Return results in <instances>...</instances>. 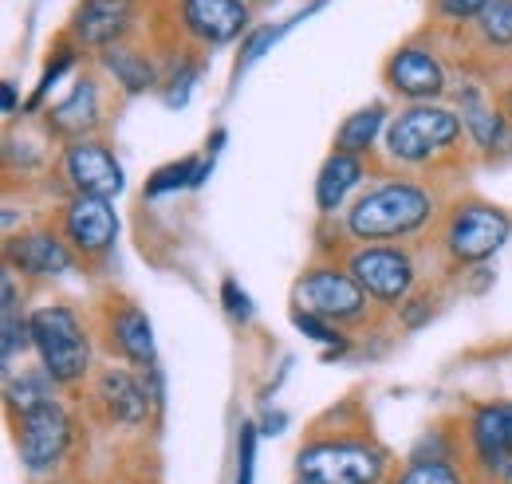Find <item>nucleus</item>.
<instances>
[{
  "instance_id": "nucleus-1",
  "label": "nucleus",
  "mask_w": 512,
  "mask_h": 484,
  "mask_svg": "<svg viewBox=\"0 0 512 484\" xmlns=\"http://www.w3.org/2000/svg\"><path fill=\"white\" fill-rule=\"evenodd\" d=\"M434 217V197L418 182H383L347 209V237L359 244H398Z\"/></svg>"
},
{
  "instance_id": "nucleus-2",
  "label": "nucleus",
  "mask_w": 512,
  "mask_h": 484,
  "mask_svg": "<svg viewBox=\"0 0 512 484\" xmlns=\"http://www.w3.org/2000/svg\"><path fill=\"white\" fill-rule=\"evenodd\" d=\"M296 473L312 484H383L386 453L359 433H320L300 445Z\"/></svg>"
},
{
  "instance_id": "nucleus-3",
  "label": "nucleus",
  "mask_w": 512,
  "mask_h": 484,
  "mask_svg": "<svg viewBox=\"0 0 512 484\" xmlns=\"http://www.w3.org/2000/svg\"><path fill=\"white\" fill-rule=\"evenodd\" d=\"M28 323H32V347L40 355V366L60 386L83 382L91 370V343H87V331L79 327V315L64 303H48V307H36Z\"/></svg>"
},
{
  "instance_id": "nucleus-4",
  "label": "nucleus",
  "mask_w": 512,
  "mask_h": 484,
  "mask_svg": "<svg viewBox=\"0 0 512 484\" xmlns=\"http://www.w3.org/2000/svg\"><path fill=\"white\" fill-rule=\"evenodd\" d=\"M512 237V217L489 201H457L442 225V248L457 268H477Z\"/></svg>"
},
{
  "instance_id": "nucleus-5",
  "label": "nucleus",
  "mask_w": 512,
  "mask_h": 484,
  "mask_svg": "<svg viewBox=\"0 0 512 484\" xmlns=\"http://www.w3.org/2000/svg\"><path fill=\"white\" fill-rule=\"evenodd\" d=\"M465 126L446 107H410L386 126V150L390 158L418 166V162H434L438 154L453 150L461 142Z\"/></svg>"
},
{
  "instance_id": "nucleus-6",
  "label": "nucleus",
  "mask_w": 512,
  "mask_h": 484,
  "mask_svg": "<svg viewBox=\"0 0 512 484\" xmlns=\"http://www.w3.org/2000/svg\"><path fill=\"white\" fill-rule=\"evenodd\" d=\"M347 272L359 280L367 300L383 303V307H398V303L410 300L414 280H418L414 256L398 244H359V248H351L347 252Z\"/></svg>"
},
{
  "instance_id": "nucleus-7",
  "label": "nucleus",
  "mask_w": 512,
  "mask_h": 484,
  "mask_svg": "<svg viewBox=\"0 0 512 484\" xmlns=\"http://www.w3.org/2000/svg\"><path fill=\"white\" fill-rule=\"evenodd\" d=\"M75 425L60 402H48L24 418H16V457L32 477L56 473L71 453Z\"/></svg>"
},
{
  "instance_id": "nucleus-8",
  "label": "nucleus",
  "mask_w": 512,
  "mask_h": 484,
  "mask_svg": "<svg viewBox=\"0 0 512 484\" xmlns=\"http://www.w3.org/2000/svg\"><path fill=\"white\" fill-rule=\"evenodd\" d=\"M296 300L304 311L320 315L327 323H359L367 315V292L359 288V280L351 272H339V268H312L296 280Z\"/></svg>"
},
{
  "instance_id": "nucleus-9",
  "label": "nucleus",
  "mask_w": 512,
  "mask_h": 484,
  "mask_svg": "<svg viewBox=\"0 0 512 484\" xmlns=\"http://www.w3.org/2000/svg\"><path fill=\"white\" fill-rule=\"evenodd\" d=\"M60 170H64L67 185L75 189V197H103V201H111L127 185L119 158L103 142H91V138L67 142L64 158H60Z\"/></svg>"
},
{
  "instance_id": "nucleus-10",
  "label": "nucleus",
  "mask_w": 512,
  "mask_h": 484,
  "mask_svg": "<svg viewBox=\"0 0 512 484\" xmlns=\"http://www.w3.org/2000/svg\"><path fill=\"white\" fill-rule=\"evenodd\" d=\"M4 256H8V268L28 280H56L75 268V248L52 229H32L20 237H8Z\"/></svg>"
},
{
  "instance_id": "nucleus-11",
  "label": "nucleus",
  "mask_w": 512,
  "mask_h": 484,
  "mask_svg": "<svg viewBox=\"0 0 512 484\" xmlns=\"http://www.w3.org/2000/svg\"><path fill=\"white\" fill-rule=\"evenodd\" d=\"M64 237L79 256H107L119 237V217L103 197H71L64 205Z\"/></svg>"
},
{
  "instance_id": "nucleus-12",
  "label": "nucleus",
  "mask_w": 512,
  "mask_h": 484,
  "mask_svg": "<svg viewBox=\"0 0 512 484\" xmlns=\"http://www.w3.org/2000/svg\"><path fill=\"white\" fill-rule=\"evenodd\" d=\"M386 87L402 99H438L446 91V67L438 56H430L426 48H398L390 52V60L383 67Z\"/></svg>"
},
{
  "instance_id": "nucleus-13",
  "label": "nucleus",
  "mask_w": 512,
  "mask_h": 484,
  "mask_svg": "<svg viewBox=\"0 0 512 484\" xmlns=\"http://www.w3.org/2000/svg\"><path fill=\"white\" fill-rule=\"evenodd\" d=\"M134 8L138 0H79L71 16V36L79 40V48L107 52L111 44L123 40L134 20Z\"/></svg>"
},
{
  "instance_id": "nucleus-14",
  "label": "nucleus",
  "mask_w": 512,
  "mask_h": 484,
  "mask_svg": "<svg viewBox=\"0 0 512 484\" xmlns=\"http://www.w3.org/2000/svg\"><path fill=\"white\" fill-rule=\"evenodd\" d=\"M95 394H99L103 414L115 425H127V429L142 425L154 410V394H150L146 378H138L130 370H115V366L103 370L99 382H95Z\"/></svg>"
},
{
  "instance_id": "nucleus-15",
  "label": "nucleus",
  "mask_w": 512,
  "mask_h": 484,
  "mask_svg": "<svg viewBox=\"0 0 512 484\" xmlns=\"http://www.w3.org/2000/svg\"><path fill=\"white\" fill-rule=\"evenodd\" d=\"M469 453L473 461L489 473L493 465H501L512 457V402H485L469 414Z\"/></svg>"
},
{
  "instance_id": "nucleus-16",
  "label": "nucleus",
  "mask_w": 512,
  "mask_h": 484,
  "mask_svg": "<svg viewBox=\"0 0 512 484\" xmlns=\"http://www.w3.org/2000/svg\"><path fill=\"white\" fill-rule=\"evenodd\" d=\"M182 20L201 44H233L245 24H249V8L245 0H182Z\"/></svg>"
},
{
  "instance_id": "nucleus-17",
  "label": "nucleus",
  "mask_w": 512,
  "mask_h": 484,
  "mask_svg": "<svg viewBox=\"0 0 512 484\" xmlns=\"http://www.w3.org/2000/svg\"><path fill=\"white\" fill-rule=\"evenodd\" d=\"M103 119V99H99V83L91 75L75 79V87L48 111V130L60 134L67 142H83Z\"/></svg>"
},
{
  "instance_id": "nucleus-18",
  "label": "nucleus",
  "mask_w": 512,
  "mask_h": 484,
  "mask_svg": "<svg viewBox=\"0 0 512 484\" xmlns=\"http://www.w3.org/2000/svg\"><path fill=\"white\" fill-rule=\"evenodd\" d=\"M111 339L119 347V355L130 359L134 366L150 370L158 366V351H154V331H150V319L138 303H119L111 311Z\"/></svg>"
},
{
  "instance_id": "nucleus-19",
  "label": "nucleus",
  "mask_w": 512,
  "mask_h": 484,
  "mask_svg": "<svg viewBox=\"0 0 512 484\" xmlns=\"http://www.w3.org/2000/svg\"><path fill=\"white\" fill-rule=\"evenodd\" d=\"M363 158L359 154H343V150H331V158L320 166V178H316V209H320L323 217H331L343 201H347V193L355 189V185L363 182Z\"/></svg>"
},
{
  "instance_id": "nucleus-20",
  "label": "nucleus",
  "mask_w": 512,
  "mask_h": 484,
  "mask_svg": "<svg viewBox=\"0 0 512 484\" xmlns=\"http://www.w3.org/2000/svg\"><path fill=\"white\" fill-rule=\"evenodd\" d=\"M56 386L60 382L44 366L40 370H20V374L8 370V378H4V406H8L12 422L32 414V410H40V406H48V402H56Z\"/></svg>"
},
{
  "instance_id": "nucleus-21",
  "label": "nucleus",
  "mask_w": 512,
  "mask_h": 484,
  "mask_svg": "<svg viewBox=\"0 0 512 484\" xmlns=\"http://www.w3.org/2000/svg\"><path fill=\"white\" fill-rule=\"evenodd\" d=\"M461 126L465 134L489 150V154H501V150H512V126L505 122L501 111H493L489 103H481L477 95H465L461 99Z\"/></svg>"
},
{
  "instance_id": "nucleus-22",
  "label": "nucleus",
  "mask_w": 512,
  "mask_h": 484,
  "mask_svg": "<svg viewBox=\"0 0 512 484\" xmlns=\"http://www.w3.org/2000/svg\"><path fill=\"white\" fill-rule=\"evenodd\" d=\"M383 122H386L383 103H371V107L351 111L347 119L335 126V150H343V154H367L383 138Z\"/></svg>"
},
{
  "instance_id": "nucleus-23",
  "label": "nucleus",
  "mask_w": 512,
  "mask_h": 484,
  "mask_svg": "<svg viewBox=\"0 0 512 484\" xmlns=\"http://www.w3.org/2000/svg\"><path fill=\"white\" fill-rule=\"evenodd\" d=\"M103 67L115 75V83H119L127 95H142V91H150V87L158 83L154 63L146 60L142 52H134L130 44H111V48L103 52Z\"/></svg>"
},
{
  "instance_id": "nucleus-24",
  "label": "nucleus",
  "mask_w": 512,
  "mask_h": 484,
  "mask_svg": "<svg viewBox=\"0 0 512 484\" xmlns=\"http://www.w3.org/2000/svg\"><path fill=\"white\" fill-rule=\"evenodd\" d=\"M0 355H4V370H12V363L24 355V347L32 343V323L28 315L16 307V276L12 268L4 272V327H0Z\"/></svg>"
},
{
  "instance_id": "nucleus-25",
  "label": "nucleus",
  "mask_w": 512,
  "mask_h": 484,
  "mask_svg": "<svg viewBox=\"0 0 512 484\" xmlns=\"http://www.w3.org/2000/svg\"><path fill=\"white\" fill-rule=\"evenodd\" d=\"M201 162L205 158H182V162H170V166H162V170H154L150 174V182H146V197H166V193H178V189H186V185H201Z\"/></svg>"
},
{
  "instance_id": "nucleus-26",
  "label": "nucleus",
  "mask_w": 512,
  "mask_h": 484,
  "mask_svg": "<svg viewBox=\"0 0 512 484\" xmlns=\"http://www.w3.org/2000/svg\"><path fill=\"white\" fill-rule=\"evenodd\" d=\"M394 484H469L453 461H410Z\"/></svg>"
},
{
  "instance_id": "nucleus-27",
  "label": "nucleus",
  "mask_w": 512,
  "mask_h": 484,
  "mask_svg": "<svg viewBox=\"0 0 512 484\" xmlns=\"http://www.w3.org/2000/svg\"><path fill=\"white\" fill-rule=\"evenodd\" d=\"M316 8H320V0H316V4H308V8H304V12L296 16V20L312 16ZM296 20H288V24H268V28H260V32H253V36H249V44H245V48H241V56H237V75H241V71H245L249 63L260 60V56H264V52H268V48H272V44H276V40H280V36H284V32H288L292 24H296Z\"/></svg>"
},
{
  "instance_id": "nucleus-28",
  "label": "nucleus",
  "mask_w": 512,
  "mask_h": 484,
  "mask_svg": "<svg viewBox=\"0 0 512 484\" xmlns=\"http://www.w3.org/2000/svg\"><path fill=\"white\" fill-rule=\"evenodd\" d=\"M477 24L493 48H512V0H489Z\"/></svg>"
},
{
  "instance_id": "nucleus-29",
  "label": "nucleus",
  "mask_w": 512,
  "mask_h": 484,
  "mask_svg": "<svg viewBox=\"0 0 512 484\" xmlns=\"http://www.w3.org/2000/svg\"><path fill=\"white\" fill-rule=\"evenodd\" d=\"M292 323L300 327V335H308V339H316V343H323L331 355H343L347 351V339H343V331L335 327V323H327V319H320V315H312V311H292Z\"/></svg>"
},
{
  "instance_id": "nucleus-30",
  "label": "nucleus",
  "mask_w": 512,
  "mask_h": 484,
  "mask_svg": "<svg viewBox=\"0 0 512 484\" xmlns=\"http://www.w3.org/2000/svg\"><path fill=\"white\" fill-rule=\"evenodd\" d=\"M256 437H260V425H241V433H237V484H253L256 477Z\"/></svg>"
},
{
  "instance_id": "nucleus-31",
  "label": "nucleus",
  "mask_w": 512,
  "mask_h": 484,
  "mask_svg": "<svg viewBox=\"0 0 512 484\" xmlns=\"http://www.w3.org/2000/svg\"><path fill=\"white\" fill-rule=\"evenodd\" d=\"M221 303H225V311H229L233 323H249L253 319V303H249L245 288L233 276H225V284H221Z\"/></svg>"
},
{
  "instance_id": "nucleus-32",
  "label": "nucleus",
  "mask_w": 512,
  "mask_h": 484,
  "mask_svg": "<svg viewBox=\"0 0 512 484\" xmlns=\"http://www.w3.org/2000/svg\"><path fill=\"white\" fill-rule=\"evenodd\" d=\"M71 63H75V52H71V48H64V52H60L56 60L44 67V79H40V87H36V95H32V103H28V111H36V107H40V99H44V95H48V91L56 87V79L64 75Z\"/></svg>"
},
{
  "instance_id": "nucleus-33",
  "label": "nucleus",
  "mask_w": 512,
  "mask_h": 484,
  "mask_svg": "<svg viewBox=\"0 0 512 484\" xmlns=\"http://www.w3.org/2000/svg\"><path fill=\"white\" fill-rule=\"evenodd\" d=\"M485 8H489V0H438V12L449 20H481Z\"/></svg>"
},
{
  "instance_id": "nucleus-34",
  "label": "nucleus",
  "mask_w": 512,
  "mask_h": 484,
  "mask_svg": "<svg viewBox=\"0 0 512 484\" xmlns=\"http://www.w3.org/2000/svg\"><path fill=\"white\" fill-rule=\"evenodd\" d=\"M193 83H197V67H182V71H174V83L166 87V103H170V107H186Z\"/></svg>"
},
{
  "instance_id": "nucleus-35",
  "label": "nucleus",
  "mask_w": 512,
  "mask_h": 484,
  "mask_svg": "<svg viewBox=\"0 0 512 484\" xmlns=\"http://www.w3.org/2000/svg\"><path fill=\"white\" fill-rule=\"evenodd\" d=\"M485 477H489V481H497V484H512V457H505L501 465H493Z\"/></svg>"
},
{
  "instance_id": "nucleus-36",
  "label": "nucleus",
  "mask_w": 512,
  "mask_h": 484,
  "mask_svg": "<svg viewBox=\"0 0 512 484\" xmlns=\"http://www.w3.org/2000/svg\"><path fill=\"white\" fill-rule=\"evenodd\" d=\"M260 433H284V414H264Z\"/></svg>"
},
{
  "instance_id": "nucleus-37",
  "label": "nucleus",
  "mask_w": 512,
  "mask_h": 484,
  "mask_svg": "<svg viewBox=\"0 0 512 484\" xmlns=\"http://www.w3.org/2000/svg\"><path fill=\"white\" fill-rule=\"evenodd\" d=\"M16 111V83H4V115Z\"/></svg>"
},
{
  "instance_id": "nucleus-38",
  "label": "nucleus",
  "mask_w": 512,
  "mask_h": 484,
  "mask_svg": "<svg viewBox=\"0 0 512 484\" xmlns=\"http://www.w3.org/2000/svg\"><path fill=\"white\" fill-rule=\"evenodd\" d=\"M505 107H509V115H512V87H509V95H505Z\"/></svg>"
},
{
  "instance_id": "nucleus-39",
  "label": "nucleus",
  "mask_w": 512,
  "mask_h": 484,
  "mask_svg": "<svg viewBox=\"0 0 512 484\" xmlns=\"http://www.w3.org/2000/svg\"><path fill=\"white\" fill-rule=\"evenodd\" d=\"M48 484H64V481H48Z\"/></svg>"
},
{
  "instance_id": "nucleus-40",
  "label": "nucleus",
  "mask_w": 512,
  "mask_h": 484,
  "mask_svg": "<svg viewBox=\"0 0 512 484\" xmlns=\"http://www.w3.org/2000/svg\"><path fill=\"white\" fill-rule=\"evenodd\" d=\"M296 484H312V481H296Z\"/></svg>"
},
{
  "instance_id": "nucleus-41",
  "label": "nucleus",
  "mask_w": 512,
  "mask_h": 484,
  "mask_svg": "<svg viewBox=\"0 0 512 484\" xmlns=\"http://www.w3.org/2000/svg\"><path fill=\"white\" fill-rule=\"evenodd\" d=\"M130 484H146V481H130Z\"/></svg>"
},
{
  "instance_id": "nucleus-42",
  "label": "nucleus",
  "mask_w": 512,
  "mask_h": 484,
  "mask_svg": "<svg viewBox=\"0 0 512 484\" xmlns=\"http://www.w3.org/2000/svg\"><path fill=\"white\" fill-rule=\"evenodd\" d=\"M245 4H249V0H245Z\"/></svg>"
}]
</instances>
